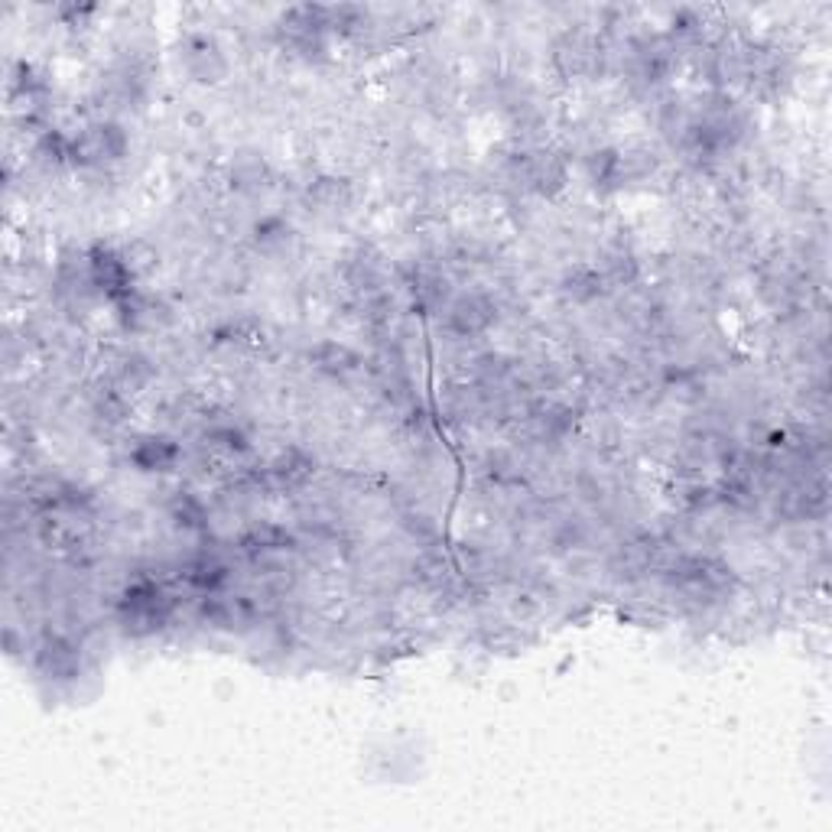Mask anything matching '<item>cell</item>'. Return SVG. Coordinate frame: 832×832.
<instances>
[{
	"mask_svg": "<svg viewBox=\"0 0 832 832\" xmlns=\"http://www.w3.org/2000/svg\"><path fill=\"white\" fill-rule=\"evenodd\" d=\"M186 65L199 82H218V75L225 72V59L212 39H192V46L186 49Z\"/></svg>",
	"mask_w": 832,
	"mask_h": 832,
	"instance_id": "obj_1",
	"label": "cell"
},
{
	"mask_svg": "<svg viewBox=\"0 0 832 832\" xmlns=\"http://www.w3.org/2000/svg\"><path fill=\"white\" fill-rule=\"evenodd\" d=\"M449 322L462 335L478 332V329H485V325L491 322V306L481 296H462V299H455V303L449 306Z\"/></svg>",
	"mask_w": 832,
	"mask_h": 832,
	"instance_id": "obj_2",
	"label": "cell"
},
{
	"mask_svg": "<svg viewBox=\"0 0 832 832\" xmlns=\"http://www.w3.org/2000/svg\"><path fill=\"white\" fill-rule=\"evenodd\" d=\"M176 455H179L176 442L156 436V439L140 442V446L134 449V462L143 468V472H163V468H169L176 462Z\"/></svg>",
	"mask_w": 832,
	"mask_h": 832,
	"instance_id": "obj_3",
	"label": "cell"
}]
</instances>
